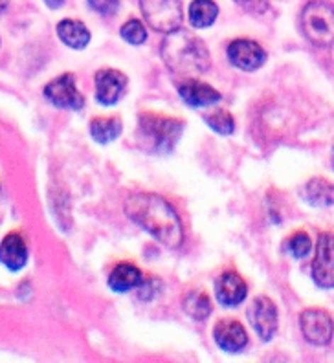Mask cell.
I'll use <instances>...</instances> for the list:
<instances>
[{
    "label": "cell",
    "instance_id": "cell-1",
    "mask_svg": "<svg viewBox=\"0 0 334 363\" xmlns=\"http://www.w3.org/2000/svg\"><path fill=\"white\" fill-rule=\"evenodd\" d=\"M127 217L152 235L165 248H179L184 242V228L179 213L160 195L134 193L125 200Z\"/></svg>",
    "mask_w": 334,
    "mask_h": 363
},
{
    "label": "cell",
    "instance_id": "cell-2",
    "mask_svg": "<svg viewBox=\"0 0 334 363\" xmlns=\"http://www.w3.org/2000/svg\"><path fill=\"white\" fill-rule=\"evenodd\" d=\"M162 57L177 74H204L211 67L210 52L191 31L177 28L162 43Z\"/></svg>",
    "mask_w": 334,
    "mask_h": 363
},
{
    "label": "cell",
    "instance_id": "cell-3",
    "mask_svg": "<svg viewBox=\"0 0 334 363\" xmlns=\"http://www.w3.org/2000/svg\"><path fill=\"white\" fill-rule=\"evenodd\" d=\"M184 133V121L156 112H142L138 118V142L151 155H169Z\"/></svg>",
    "mask_w": 334,
    "mask_h": 363
},
{
    "label": "cell",
    "instance_id": "cell-4",
    "mask_svg": "<svg viewBox=\"0 0 334 363\" xmlns=\"http://www.w3.org/2000/svg\"><path fill=\"white\" fill-rule=\"evenodd\" d=\"M301 30L314 46H333V6L323 0H312L301 13Z\"/></svg>",
    "mask_w": 334,
    "mask_h": 363
},
{
    "label": "cell",
    "instance_id": "cell-5",
    "mask_svg": "<svg viewBox=\"0 0 334 363\" xmlns=\"http://www.w3.org/2000/svg\"><path fill=\"white\" fill-rule=\"evenodd\" d=\"M145 23L155 31L169 33L184 21V0H140Z\"/></svg>",
    "mask_w": 334,
    "mask_h": 363
},
{
    "label": "cell",
    "instance_id": "cell-6",
    "mask_svg": "<svg viewBox=\"0 0 334 363\" xmlns=\"http://www.w3.org/2000/svg\"><path fill=\"white\" fill-rule=\"evenodd\" d=\"M45 98L57 108L81 111L85 106V98L77 90L76 77L72 74H62L45 86Z\"/></svg>",
    "mask_w": 334,
    "mask_h": 363
},
{
    "label": "cell",
    "instance_id": "cell-7",
    "mask_svg": "<svg viewBox=\"0 0 334 363\" xmlns=\"http://www.w3.org/2000/svg\"><path fill=\"white\" fill-rule=\"evenodd\" d=\"M305 340L312 345L327 347L333 343V315L321 308H307L299 315Z\"/></svg>",
    "mask_w": 334,
    "mask_h": 363
},
{
    "label": "cell",
    "instance_id": "cell-8",
    "mask_svg": "<svg viewBox=\"0 0 334 363\" xmlns=\"http://www.w3.org/2000/svg\"><path fill=\"white\" fill-rule=\"evenodd\" d=\"M127 76L116 68H101L96 74V99L99 105L112 106L121 99L127 90Z\"/></svg>",
    "mask_w": 334,
    "mask_h": 363
},
{
    "label": "cell",
    "instance_id": "cell-9",
    "mask_svg": "<svg viewBox=\"0 0 334 363\" xmlns=\"http://www.w3.org/2000/svg\"><path fill=\"white\" fill-rule=\"evenodd\" d=\"M228 59L243 72H255L267 62V52L255 40L237 39L228 46Z\"/></svg>",
    "mask_w": 334,
    "mask_h": 363
},
{
    "label": "cell",
    "instance_id": "cell-10",
    "mask_svg": "<svg viewBox=\"0 0 334 363\" xmlns=\"http://www.w3.org/2000/svg\"><path fill=\"white\" fill-rule=\"evenodd\" d=\"M250 321L257 336L263 341H270L277 333V308L274 301L267 296L255 297L250 306Z\"/></svg>",
    "mask_w": 334,
    "mask_h": 363
},
{
    "label": "cell",
    "instance_id": "cell-11",
    "mask_svg": "<svg viewBox=\"0 0 334 363\" xmlns=\"http://www.w3.org/2000/svg\"><path fill=\"white\" fill-rule=\"evenodd\" d=\"M333 233H321L316 244V259L312 262V279L320 288H333Z\"/></svg>",
    "mask_w": 334,
    "mask_h": 363
},
{
    "label": "cell",
    "instance_id": "cell-12",
    "mask_svg": "<svg viewBox=\"0 0 334 363\" xmlns=\"http://www.w3.org/2000/svg\"><path fill=\"white\" fill-rule=\"evenodd\" d=\"M213 340L218 347L226 352L237 354L248 345V334L241 321L237 319H221L213 327Z\"/></svg>",
    "mask_w": 334,
    "mask_h": 363
},
{
    "label": "cell",
    "instance_id": "cell-13",
    "mask_svg": "<svg viewBox=\"0 0 334 363\" xmlns=\"http://www.w3.org/2000/svg\"><path fill=\"white\" fill-rule=\"evenodd\" d=\"M248 296V284L235 272H224L215 281V297L223 306L241 305Z\"/></svg>",
    "mask_w": 334,
    "mask_h": 363
},
{
    "label": "cell",
    "instance_id": "cell-14",
    "mask_svg": "<svg viewBox=\"0 0 334 363\" xmlns=\"http://www.w3.org/2000/svg\"><path fill=\"white\" fill-rule=\"evenodd\" d=\"M179 94L186 105L193 108H202V106H210L221 101V92L215 90L210 84L202 83L196 79H186L179 84Z\"/></svg>",
    "mask_w": 334,
    "mask_h": 363
},
{
    "label": "cell",
    "instance_id": "cell-15",
    "mask_svg": "<svg viewBox=\"0 0 334 363\" xmlns=\"http://www.w3.org/2000/svg\"><path fill=\"white\" fill-rule=\"evenodd\" d=\"M28 262V246L18 233H9L0 244V264L9 272L23 270Z\"/></svg>",
    "mask_w": 334,
    "mask_h": 363
},
{
    "label": "cell",
    "instance_id": "cell-16",
    "mask_svg": "<svg viewBox=\"0 0 334 363\" xmlns=\"http://www.w3.org/2000/svg\"><path fill=\"white\" fill-rule=\"evenodd\" d=\"M143 283V274L138 266L130 264V262H120L112 268L108 275V288L112 292L125 294L130 292L134 288H140Z\"/></svg>",
    "mask_w": 334,
    "mask_h": 363
},
{
    "label": "cell",
    "instance_id": "cell-17",
    "mask_svg": "<svg viewBox=\"0 0 334 363\" xmlns=\"http://www.w3.org/2000/svg\"><path fill=\"white\" fill-rule=\"evenodd\" d=\"M59 39L74 50H83L90 43V31L81 21L65 18L57 24Z\"/></svg>",
    "mask_w": 334,
    "mask_h": 363
},
{
    "label": "cell",
    "instance_id": "cell-18",
    "mask_svg": "<svg viewBox=\"0 0 334 363\" xmlns=\"http://www.w3.org/2000/svg\"><path fill=\"white\" fill-rule=\"evenodd\" d=\"M123 130L120 118H94L90 121V136L94 138V142L101 143H111L118 140Z\"/></svg>",
    "mask_w": 334,
    "mask_h": 363
},
{
    "label": "cell",
    "instance_id": "cell-19",
    "mask_svg": "<svg viewBox=\"0 0 334 363\" xmlns=\"http://www.w3.org/2000/svg\"><path fill=\"white\" fill-rule=\"evenodd\" d=\"M184 311L189 318L196 319V321H204L208 315L211 314L213 306H211L210 296L204 290H193L184 297Z\"/></svg>",
    "mask_w": 334,
    "mask_h": 363
},
{
    "label": "cell",
    "instance_id": "cell-20",
    "mask_svg": "<svg viewBox=\"0 0 334 363\" xmlns=\"http://www.w3.org/2000/svg\"><path fill=\"white\" fill-rule=\"evenodd\" d=\"M218 6L213 0H193L189 8V23L195 28H208L217 21Z\"/></svg>",
    "mask_w": 334,
    "mask_h": 363
},
{
    "label": "cell",
    "instance_id": "cell-21",
    "mask_svg": "<svg viewBox=\"0 0 334 363\" xmlns=\"http://www.w3.org/2000/svg\"><path fill=\"white\" fill-rule=\"evenodd\" d=\"M305 199L314 206L333 204V184L323 178H314L305 186Z\"/></svg>",
    "mask_w": 334,
    "mask_h": 363
},
{
    "label": "cell",
    "instance_id": "cell-22",
    "mask_svg": "<svg viewBox=\"0 0 334 363\" xmlns=\"http://www.w3.org/2000/svg\"><path fill=\"white\" fill-rule=\"evenodd\" d=\"M206 123L210 125V129L215 130L221 136H230L235 130V121L233 116L228 111H215L210 116H206Z\"/></svg>",
    "mask_w": 334,
    "mask_h": 363
},
{
    "label": "cell",
    "instance_id": "cell-23",
    "mask_svg": "<svg viewBox=\"0 0 334 363\" xmlns=\"http://www.w3.org/2000/svg\"><path fill=\"white\" fill-rule=\"evenodd\" d=\"M286 250H289L296 259H305L312 252V240L305 231H296L289 240H286Z\"/></svg>",
    "mask_w": 334,
    "mask_h": 363
},
{
    "label": "cell",
    "instance_id": "cell-24",
    "mask_svg": "<svg viewBox=\"0 0 334 363\" xmlns=\"http://www.w3.org/2000/svg\"><path fill=\"white\" fill-rule=\"evenodd\" d=\"M120 33L129 45H143L145 39H147V30H145V26H143L140 21H136V18H133L129 23H125L123 26H121Z\"/></svg>",
    "mask_w": 334,
    "mask_h": 363
},
{
    "label": "cell",
    "instance_id": "cell-25",
    "mask_svg": "<svg viewBox=\"0 0 334 363\" xmlns=\"http://www.w3.org/2000/svg\"><path fill=\"white\" fill-rule=\"evenodd\" d=\"M94 11H98L103 17H111L120 8V0H87Z\"/></svg>",
    "mask_w": 334,
    "mask_h": 363
},
{
    "label": "cell",
    "instance_id": "cell-26",
    "mask_svg": "<svg viewBox=\"0 0 334 363\" xmlns=\"http://www.w3.org/2000/svg\"><path fill=\"white\" fill-rule=\"evenodd\" d=\"M235 2L250 13H265L268 9V0H235Z\"/></svg>",
    "mask_w": 334,
    "mask_h": 363
},
{
    "label": "cell",
    "instance_id": "cell-27",
    "mask_svg": "<svg viewBox=\"0 0 334 363\" xmlns=\"http://www.w3.org/2000/svg\"><path fill=\"white\" fill-rule=\"evenodd\" d=\"M46 2V6H48V8H52V9H57V8H61L62 4H65V0H45Z\"/></svg>",
    "mask_w": 334,
    "mask_h": 363
},
{
    "label": "cell",
    "instance_id": "cell-28",
    "mask_svg": "<svg viewBox=\"0 0 334 363\" xmlns=\"http://www.w3.org/2000/svg\"><path fill=\"white\" fill-rule=\"evenodd\" d=\"M8 6H9V0H0V15L6 13Z\"/></svg>",
    "mask_w": 334,
    "mask_h": 363
}]
</instances>
